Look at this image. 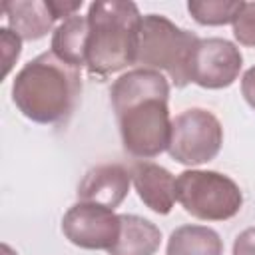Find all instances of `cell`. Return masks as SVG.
Returning a JSON list of instances; mask_svg holds the SVG:
<instances>
[{
	"label": "cell",
	"mask_w": 255,
	"mask_h": 255,
	"mask_svg": "<svg viewBox=\"0 0 255 255\" xmlns=\"http://www.w3.org/2000/svg\"><path fill=\"white\" fill-rule=\"evenodd\" d=\"M167 100L169 82L157 70L133 68L112 84L110 102L129 155L151 159L167 151L171 135Z\"/></svg>",
	"instance_id": "cell-1"
},
{
	"label": "cell",
	"mask_w": 255,
	"mask_h": 255,
	"mask_svg": "<svg viewBox=\"0 0 255 255\" xmlns=\"http://www.w3.org/2000/svg\"><path fill=\"white\" fill-rule=\"evenodd\" d=\"M80 94V70L62 62L52 50L24 64L12 82V102L18 112L42 126L68 122L78 106Z\"/></svg>",
	"instance_id": "cell-2"
},
{
	"label": "cell",
	"mask_w": 255,
	"mask_h": 255,
	"mask_svg": "<svg viewBox=\"0 0 255 255\" xmlns=\"http://www.w3.org/2000/svg\"><path fill=\"white\" fill-rule=\"evenodd\" d=\"M139 8L129 0H100L88 6V60L90 76L108 78L128 66H135Z\"/></svg>",
	"instance_id": "cell-3"
},
{
	"label": "cell",
	"mask_w": 255,
	"mask_h": 255,
	"mask_svg": "<svg viewBox=\"0 0 255 255\" xmlns=\"http://www.w3.org/2000/svg\"><path fill=\"white\" fill-rule=\"evenodd\" d=\"M199 38L161 14H145L139 28L135 66L167 74L175 88L189 84V64Z\"/></svg>",
	"instance_id": "cell-4"
},
{
	"label": "cell",
	"mask_w": 255,
	"mask_h": 255,
	"mask_svg": "<svg viewBox=\"0 0 255 255\" xmlns=\"http://www.w3.org/2000/svg\"><path fill=\"white\" fill-rule=\"evenodd\" d=\"M175 197L181 207L201 221H227L243 205L239 185L225 173L185 169L175 177Z\"/></svg>",
	"instance_id": "cell-5"
},
{
	"label": "cell",
	"mask_w": 255,
	"mask_h": 255,
	"mask_svg": "<svg viewBox=\"0 0 255 255\" xmlns=\"http://www.w3.org/2000/svg\"><path fill=\"white\" fill-rule=\"evenodd\" d=\"M223 145L221 122L203 108H189L171 120L167 153L181 165H201L217 157Z\"/></svg>",
	"instance_id": "cell-6"
},
{
	"label": "cell",
	"mask_w": 255,
	"mask_h": 255,
	"mask_svg": "<svg viewBox=\"0 0 255 255\" xmlns=\"http://www.w3.org/2000/svg\"><path fill=\"white\" fill-rule=\"evenodd\" d=\"M120 215L114 209L88 201L74 203L62 217L64 237L80 249L110 251L120 237Z\"/></svg>",
	"instance_id": "cell-7"
},
{
	"label": "cell",
	"mask_w": 255,
	"mask_h": 255,
	"mask_svg": "<svg viewBox=\"0 0 255 255\" xmlns=\"http://www.w3.org/2000/svg\"><path fill=\"white\" fill-rule=\"evenodd\" d=\"M243 68V56L239 48L225 38H199L191 64L189 82L205 90L229 88Z\"/></svg>",
	"instance_id": "cell-8"
},
{
	"label": "cell",
	"mask_w": 255,
	"mask_h": 255,
	"mask_svg": "<svg viewBox=\"0 0 255 255\" xmlns=\"http://www.w3.org/2000/svg\"><path fill=\"white\" fill-rule=\"evenodd\" d=\"M131 173L120 163H102L86 171L78 185V199L104 205L108 209L120 207L128 197Z\"/></svg>",
	"instance_id": "cell-9"
},
{
	"label": "cell",
	"mask_w": 255,
	"mask_h": 255,
	"mask_svg": "<svg viewBox=\"0 0 255 255\" xmlns=\"http://www.w3.org/2000/svg\"><path fill=\"white\" fill-rule=\"evenodd\" d=\"M131 183L137 197L157 215H167L173 209L175 197V177L169 169L153 161H137L131 167Z\"/></svg>",
	"instance_id": "cell-10"
},
{
	"label": "cell",
	"mask_w": 255,
	"mask_h": 255,
	"mask_svg": "<svg viewBox=\"0 0 255 255\" xmlns=\"http://www.w3.org/2000/svg\"><path fill=\"white\" fill-rule=\"evenodd\" d=\"M2 12L8 28L28 42L44 38L56 22L48 0H6L2 2Z\"/></svg>",
	"instance_id": "cell-11"
},
{
	"label": "cell",
	"mask_w": 255,
	"mask_h": 255,
	"mask_svg": "<svg viewBox=\"0 0 255 255\" xmlns=\"http://www.w3.org/2000/svg\"><path fill=\"white\" fill-rule=\"evenodd\" d=\"M120 237L110 255H155L161 245V231L155 223L133 213H120Z\"/></svg>",
	"instance_id": "cell-12"
},
{
	"label": "cell",
	"mask_w": 255,
	"mask_h": 255,
	"mask_svg": "<svg viewBox=\"0 0 255 255\" xmlns=\"http://www.w3.org/2000/svg\"><path fill=\"white\" fill-rule=\"evenodd\" d=\"M88 38H90L88 16L74 14L62 20L54 28L50 48L62 62L80 70L82 66H86L88 60Z\"/></svg>",
	"instance_id": "cell-13"
},
{
	"label": "cell",
	"mask_w": 255,
	"mask_h": 255,
	"mask_svg": "<svg viewBox=\"0 0 255 255\" xmlns=\"http://www.w3.org/2000/svg\"><path fill=\"white\" fill-rule=\"evenodd\" d=\"M165 255H223V241L207 225H179L167 239Z\"/></svg>",
	"instance_id": "cell-14"
},
{
	"label": "cell",
	"mask_w": 255,
	"mask_h": 255,
	"mask_svg": "<svg viewBox=\"0 0 255 255\" xmlns=\"http://www.w3.org/2000/svg\"><path fill=\"white\" fill-rule=\"evenodd\" d=\"M243 4V0H189L187 10L201 26H225L233 24Z\"/></svg>",
	"instance_id": "cell-15"
},
{
	"label": "cell",
	"mask_w": 255,
	"mask_h": 255,
	"mask_svg": "<svg viewBox=\"0 0 255 255\" xmlns=\"http://www.w3.org/2000/svg\"><path fill=\"white\" fill-rule=\"evenodd\" d=\"M233 36L241 46L255 48V2H245L233 20Z\"/></svg>",
	"instance_id": "cell-16"
},
{
	"label": "cell",
	"mask_w": 255,
	"mask_h": 255,
	"mask_svg": "<svg viewBox=\"0 0 255 255\" xmlns=\"http://www.w3.org/2000/svg\"><path fill=\"white\" fill-rule=\"evenodd\" d=\"M0 46H2V58H4V76H8L14 62L20 58L22 38L10 28H0Z\"/></svg>",
	"instance_id": "cell-17"
},
{
	"label": "cell",
	"mask_w": 255,
	"mask_h": 255,
	"mask_svg": "<svg viewBox=\"0 0 255 255\" xmlns=\"http://www.w3.org/2000/svg\"><path fill=\"white\" fill-rule=\"evenodd\" d=\"M233 255H255V227H247L235 237Z\"/></svg>",
	"instance_id": "cell-18"
},
{
	"label": "cell",
	"mask_w": 255,
	"mask_h": 255,
	"mask_svg": "<svg viewBox=\"0 0 255 255\" xmlns=\"http://www.w3.org/2000/svg\"><path fill=\"white\" fill-rule=\"evenodd\" d=\"M48 6L52 10V14L56 16V20H66L70 16H74L80 8H82V0H74V2H66V0H48Z\"/></svg>",
	"instance_id": "cell-19"
},
{
	"label": "cell",
	"mask_w": 255,
	"mask_h": 255,
	"mask_svg": "<svg viewBox=\"0 0 255 255\" xmlns=\"http://www.w3.org/2000/svg\"><path fill=\"white\" fill-rule=\"evenodd\" d=\"M241 96L245 98L249 108L255 110V66H251L241 78Z\"/></svg>",
	"instance_id": "cell-20"
}]
</instances>
